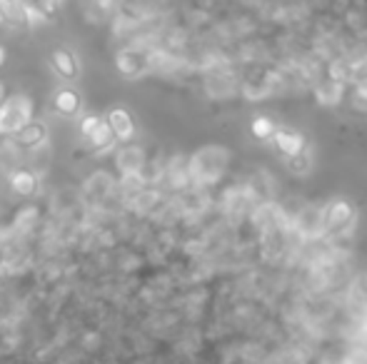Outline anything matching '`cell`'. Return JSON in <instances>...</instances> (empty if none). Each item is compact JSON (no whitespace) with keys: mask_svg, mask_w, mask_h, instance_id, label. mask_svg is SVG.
Here are the masks:
<instances>
[{"mask_svg":"<svg viewBox=\"0 0 367 364\" xmlns=\"http://www.w3.org/2000/svg\"><path fill=\"white\" fill-rule=\"evenodd\" d=\"M3 60H6V50L0 48V65H3Z\"/></svg>","mask_w":367,"mask_h":364,"instance_id":"9","label":"cell"},{"mask_svg":"<svg viewBox=\"0 0 367 364\" xmlns=\"http://www.w3.org/2000/svg\"><path fill=\"white\" fill-rule=\"evenodd\" d=\"M45 135H48L45 125H40V122H33V120H28L25 125L18 127V130H16L18 143L25 145V148H35V145H43Z\"/></svg>","mask_w":367,"mask_h":364,"instance_id":"3","label":"cell"},{"mask_svg":"<svg viewBox=\"0 0 367 364\" xmlns=\"http://www.w3.org/2000/svg\"><path fill=\"white\" fill-rule=\"evenodd\" d=\"M50 65H53V70L63 80H75L80 75L78 60H75V55L70 53V50H65V48L53 50V55H50Z\"/></svg>","mask_w":367,"mask_h":364,"instance_id":"2","label":"cell"},{"mask_svg":"<svg viewBox=\"0 0 367 364\" xmlns=\"http://www.w3.org/2000/svg\"><path fill=\"white\" fill-rule=\"evenodd\" d=\"M100 120H103V117H98V115H88V117H83V122H80V132H83V135H86V138H88V135H91V132H93V127H95Z\"/></svg>","mask_w":367,"mask_h":364,"instance_id":"8","label":"cell"},{"mask_svg":"<svg viewBox=\"0 0 367 364\" xmlns=\"http://www.w3.org/2000/svg\"><path fill=\"white\" fill-rule=\"evenodd\" d=\"M3 95H6V93H3V85H0V100H3Z\"/></svg>","mask_w":367,"mask_h":364,"instance_id":"10","label":"cell"},{"mask_svg":"<svg viewBox=\"0 0 367 364\" xmlns=\"http://www.w3.org/2000/svg\"><path fill=\"white\" fill-rule=\"evenodd\" d=\"M11 187H13L16 195L28 197V195H33V192L37 190V177L30 172V170H16L13 177H11Z\"/></svg>","mask_w":367,"mask_h":364,"instance_id":"5","label":"cell"},{"mask_svg":"<svg viewBox=\"0 0 367 364\" xmlns=\"http://www.w3.org/2000/svg\"><path fill=\"white\" fill-rule=\"evenodd\" d=\"M30 100L28 98H13L3 105L0 110V130L6 132H16L18 127H23L28 120H30Z\"/></svg>","mask_w":367,"mask_h":364,"instance_id":"1","label":"cell"},{"mask_svg":"<svg viewBox=\"0 0 367 364\" xmlns=\"http://www.w3.org/2000/svg\"><path fill=\"white\" fill-rule=\"evenodd\" d=\"M107 125H110V130L115 138L128 140L130 135H133V117L128 115V110H120V107L110 110L107 112Z\"/></svg>","mask_w":367,"mask_h":364,"instance_id":"4","label":"cell"},{"mask_svg":"<svg viewBox=\"0 0 367 364\" xmlns=\"http://www.w3.org/2000/svg\"><path fill=\"white\" fill-rule=\"evenodd\" d=\"M112 138H115V135H112V130H110V125H107V120H100L95 127H93L91 135H88L91 145H93V148H98V150H100V148H110Z\"/></svg>","mask_w":367,"mask_h":364,"instance_id":"7","label":"cell"},{"mask_svg":"<svg viewBox=\"0 0 367 364\" xmlns=\"http://www.w3.org/2000/svg\"><path fill=\"white\" fill-rule=\"evenodd\" d=\"M78 107H80V95L75 90L63 88L58 95H55V110H58L60 115H75Z\"/></svg>","mask_w":367,"mask_h":364,"instance_id":"6","label":"cell"}]
</instances>
